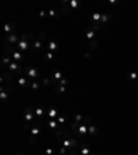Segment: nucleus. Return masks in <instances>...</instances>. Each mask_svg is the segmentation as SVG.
I'll return each mask as SVG.
<instances>
[{
    "label": "nucleus",
    "instance_id": "obj_1",
    "mask_svg": "<svg viewBox=\"0 0 138 155\" xmlns=\"http://www.w3.org/2000/svg\"><path fill=\"white\" fill-rule=\"evenodd\" d=\"M24 119H25V123H24V127L25 129L29 127V123H33L34 120H36L34 109L32 107H25V109H24Z\"/></svg>",
    "mask_w": 138,
    "mask_h": 155
},
{
    "label": "nucleus",
    "instance_id": "obj_2",
    "mask_svg": "<svg viewBox=\"0 0 138 155\" xmlns=\"http://www.w3.org/2000/svg\"><path fill=\"white\" fill-rule=\"evenodd\" d=\"M24 72H25V75H26L30 80H36L37 78L40 76V69H37L36 67H26V68L24 69Z\"/></svg>",
    "mask_w": 138,
    "mask_h": 155
},
{
    "label": "nucleus",
    "instance_id": "obj_3",
    "mask_svg": "<svg viewBox=\"0 0 138 155\" xmlns=\"http://www.w3.org/2000/svg\"><path fill=\"white\" fill-rule=\"evenodd\" d=\"M3 40L7 42L8 44H14V46H17L18 42L21 40V35H18L17 32H14V33H10V35H3Z\"/></svg>",
    "mask_w": 138,
    "mask_h": 155
},
{
    "label": "nucleus",
    "instance_id": "obj_4",
    "mask_svg": "<svg viewBox=\"0 0 138 155\" xmlns=\"http://www.w3.org/2000/svg\"><path fill=\"white\" fill-rule=\"evenodd\" d=\"M29 132H30L32 136H36V137H37V136L41 133V123L39 120H34L33 123L30 125V127H29Z\"/></svg>",
    "mask_w": 138,
    "mask_h": 155
},
{
    "label": "nucleus",
    "instance_id": "obj_5",
    "mask_svg": "<svg viewBox=\"0 0 138 155\" xmlns=\"http://www.w3.org/2000/svg\"><path fill=\"white\" fill-rule=\"evenodd\" d=\"M8 51L11 53L10 56H11V58H13V61H15V63H22L24 61V54L21 53V51H18V50H11L10 47H8Z\"/></svg>",
    "mask_w": 138,
    "mask_h": 155
},
{
    "label": "nucleus",
    "instance_id": "obj_6",
    "mask_svg": "<svg viewBox=\"0 0 138 155\" xmlns=\"http://www.w3.org/2000/svg\"><path fill=\"white\" fill-rule=\"evenodd\" d=\"M8 71H10L11 73H14V75H20L24 69H22V67H21L20 63H15V61H13V63L8 65Z\"/></svg>",
    "mask_w": 138,
    "mask_h": 155
},
{
    "label": "nucleus",
    "instance_id": "obj_7",
    "mask_svg": "<svg viewBox=\"0 0 138 155\" xmlns=\"http://www.w3.org/2000/svg\"><path fill=\"white\" fill-rule=\"evenodd\" d=\"M43 46H44V43L41 42V40H39V39H34L33 42H32V51L33 53H39V51H41L43 53Z\"/></svg>",
    "mask_w": 138,
    "mask_h": 155
},
{
    "label": "nucleus",
    "instance_id": "obj_8",
    "mask_svg": "<svg viewBox=\"0 0 138 155\" xmlns=\"http://www.w3.org/2000/svg\"><path fill=\"white\" fill-rule=\"evenodd\" d=\"M15 32V24L14 22H7L3 25V33L4 35H10V33H14Z\"/></svg>",
    "mask_w": 138,
    "mask_h": 155
},
{
    "label": "nucleus",
    "instance_id": "obj_9",
    "mask_svg": "<svg viewBox=\"0 0 138 155\" xmlns=\"http://www.w3.org/2000/svg\"><path fill=\"white\" fill-rule=\"evenodd\" d=\"M17 83H18L21 87H30L32 80H30L28 76H20L18 78V80H17Z\"/></svg>",
    "mask_w": 138,
    "mask_h": 155
},
{
    "label": "nucleus",
    "instance_id": "obj_10",
    "mask_svg": "<svg viewBox=\"0 0 138 155\" xmlns=\"http://www.w3.org/2000/svg\"><path fill=\"white\" fill-rule=\"evenodd\" d=\"M62 78H64V73H62V71L55 69V71H53V72H51V79H53V80L55 82V85H57V83H58V82L61 80ZM55 85H54V86H55Z\"/></svg>",
    "mask_w": 138,
    "mask_h": 155
},
{
    "label": "nucleus",
    "instance_id": "obj_11",
    "mask_svg": "<svg viewBox=\"0 0 138 155\" xmlns=\"http://www.w3.org/2000/svg\"><path fill=\"white\" fill-rule=\"evenodd\" d=\"M41 56L44 58V61H47V63H51L53 60L55 58V54L53 51H50V50H44L43 53H41Z\"/></svg>",
    "mask_w": 138,
    "mask_h": 155
},
{
    "label": "nucleus",
    "instance_id": "obj_12",
    "mask_svg": "<svg viewBox=\"0 0 138 155\" xmlns=\"http://www.w3.org/2000/svg\"><path fill=\"white\" fill-rule=\"evenodd\" d=\"M47 126L51 129V130H54V132H57L60 127H61V125L58 123V120L57 119H48L47 120Z\"/></svg>",
    "mask_w": 138,
    "mask_h": 155
},
{
    "label": "nucleus",
    "instance_id": "obj_13",
    "mask_svg": "<svg viewBox=\"0 0 138 155\" xmlns=\"http://www.w3.org/2000/svg\"><path fill=\"white\" fill-rule=\"evenodd\" d=\"M60 4H61V7H62V10L60 11L61 14L66 15V14H69V13L72 11V8H70V6H69V1H65V0H64V1H61Z\"/></svg>",
    "mask_w": 138,
    "mask_h": 155
},
{
    "label": "nucleus",
    "instance_id": "obj_14",
    "mask_svg": "<svg viewBox=\"0 0 138 155\" xmlns=\"http://www.w3.org/2000/svg\"><path fill=\"white\" fill-rule=\"evenodd\" d=\"M44 108L43 107H37V108H34V116H36V120H41L43 119V116H44Z\"/></svg>",
    "mask_w": 138,
    "mask_h": 155
},
{
    "label": "nucleus",
    "instance_id": "obj_15",
    "mask_svg": "<svg viewBox=\"0 0 138 155\" xmlns=\"http://www.w3.org/2000/svg\"><path fill=\"white\" fill-rule=\"evenodd\" d=\"M11 63H13L11 56H10V54H7V53H4V54L1 56V65H3V67H8Z\"/></svg>",
    "mask_w": 138,
    "mask_h": 155
},
{
    "label": "nucleus",
    "instance_id": "obj_16",
    "mask_svg": "<svg viewBox=\"0 0 138 155\" xmlns=\"http://www.w3.org/2000/svg\"><path fill=\"white\" fill-rule=\"evenodd\" d=\"M79 151H80V155H90V152L93 151L90 145H86V144H80L79 145Z\"/></svg>",
    "mask_w": 138,
    "mask_h": 155
},
{
    "label": "nucleus",
    "instance_id": "obj_17",
    "mask_svg": "<svg viewBox=\"0 0 138 155\" xmlns=\"http://www.w3.org/2000/svg\"><path fill=\"white\" fill-rule=\"evenodd\" d=\"M58 49H60V44L55 42V40H50V42L47 43V50H50V51L55 53V51H57Z\"/></svg>",
    "mask_w": 138,
    "mask_h": 155
},
{
    "label": "nucleus",
    "instance_id": "obj_18",
    "mask_svg": "<svg viewBox=\"0 0 138 155\" xmlns=\"http://www.w3.org/2000/svg\"><path fill=\"white\" fill-rule=\"evenodd\" d=\"M0 100H1V103H6L7 100H8V90H7L6 87L0 89Z\"/></svg>",
    "mask_w": 138,
    "mask_h": 155
},
{
    "label": "nucleus",
    "instance_id": "obj_19",
    "mask_svg": "<svg viewBox=\"0 0 138 155\" xmlns=\"http://www.w3.org/2000/svg\"><path fill=\"white\" fill-rule=\"evenodd\" d=\"M58 115H60V112H58L55 108H50V109L47 111L48 119H57V118H58Z\"/></svg>",
    "mask_w": 138,
    "mask_h": 155
},
{
    "label": "nucleus",
    "instance_id": "obj_20",
    "mask_svg": "<svg viewBox=\"0 0 138 155\" xmlns=\"http://www.w3.org/2000/svg\"><path fill=\"white\" fill-rule=\"evenodd\" d=\"M101 17H102L101 13H94V14H91L90 20H91L93 24H99V22H101Z\"/></svg>",
    "mask_w": 138,
    "mask_h": 155
},
{
    "label": "nucleus",
    "instance_id": "obj_21",
    "mask_svg": "<svg viewBox=\"0 0 138 155\" xmlns=\"http://www.w3.org/2000/svg\"><path fill=\"white\" fill-rule=\"evenodd\" d=\"M98 132H99V130H98V127H97L95 125H93V123H90L89 125V134L90 136H97Z\"/></svg>",
    "mask_w": 138,
    "mask_h": 155
},
{
    "label": "nucleus",
    "instance_id": "obj_22",
    "mask_svg": "<svg viewBox=\"0 0 138 155\" xmlns=\"http://www.w3.org/2000/svg\"><path fill=\"white\" fill-rule=\"evenodd\" d=\"M69 6H70L72 10H77L79 7H82V3H80L79 0H70V1H69Z\"/></svg>",
    "mask_w": 138,
    "mask_h": 155
},
{
    "label": "nucleus",
    "instance_id": "obj_23",
    "mask_svg": "<svg viewBox=\"0 0 138 155\" xmlns=\"http://www.w3.org/2000/svg\"><path fill=\"white\" fill-rule=\"evenodd\" d=\"M95 36H97V32H94L93 29H89L87 32H86V39L87 40H93V39H95Z\"/></svg>",
    "mask_w": 138,
    "mask_h": 155
},
{
    "label": "nucleus",
    "instance_id": "obj_24",
    "mask_svg": "<svg viewBox=\"0 0 138 155\" xmlns=\"http://www.w3.org/2000/svg\"><path fill=\"white\" fill-rule=\"evenodd\" d=\"M84 119H86V116L82 115V114H79V112L73 115V122H76V123H82Z\"/></svg>",
    "mask_w": 138,
    "mask_h": 155
},
{
    "label": "nucleus",
    "instance_id": "obj_25",
    "mask_svg": "<svg viewBox=\"0 0 138 155\" xmlns=\"http://www.w3.org/2000/svg\"><path fill=\"white\" fill-rule=\"evenodd\" d=\"M13 78H14V73H11V72H8V73H7V72H4V73H3V78H1V80H3V82H7V80H8V82H11V80H13Z\"/></svg>",
    "mask_w": 138,
    "mask_h": 155
},
{
    "label": "nucleus",
    "instance_id": "obj_26",
    "mask_svg": "<svg viewBox=\"0 0 138 155\" xmlns=\"http://www.w3.org/2000/svg\"><path fill=\"white\" fill-rule=\"evenodd\" d=\"M54 90L57 94H64V93L66 92V87L65 86H58V85H55L54 86Z\"/></svg>",
    "mask_w": 138,
    "mask_h": 155
},
{
    "label": "nucleus",
    "instance_id": "obj_27",
    "mask_svg": "<svg viewBox=\"0 0 138 155\" xmlns=\"http://www.w3.org/2000/svg\"><path fill=\"white\" fill-rule=\"evenodd\" d=\"M57 120H58V123H60V125H65V123H66V120H68V118H66L65 115L60 114V115H58V118H57Z\"/></svg>",
    "mask_w": 138,
    "mask_h": 155
},
{
    "label": "nucleus",
    "instance_id": "obj_28",
    "mask_svg": "<svg viewBox=\"0 0 138 155\" xmlns=\"http://www.w3.org/2000/svg\"><path fill=\"white\" fill-rule=\"evenodd\" d=\"M40 86H41L40 82H37V80H32V83H30V89H32V90H39V89H40Z\"/></svg>",
    "mask_w": 138,
    "mask_h": 155
},
{
    "label": "nucleus",
    "instance_id": "obj_29",
    "mask_svg": "<svg viewBox=\"0 0 138 155\" xmlns=\"http://www.w3.org/2000/svg\"><path fill=\"white\" fill-rule=\"evenodd\" d=\"M89 47L91 50H97V49H98V42H97V39L90 40V42H89Z\"/></svg>",
    "mask_w": 138,
    "mask_h": 155
},
{
    "label": "nucleus",
    "instance_id": "obj_30",
    "mask_svg": "<svg viewBox=\"0 0 138 155\" xmlns=\"http://www.w3.org/2000/svg\"><path fill=\"white\" fill-rule=\"evenodd\" d=\"M110 17H112L110 14H108V13H103L102 17H101V24H106V22L110 20Z\"/></svg>",
    "mask_w": 138,
    "mask_h": 155
},
{
    "label": "nucleus",
    "instance_id": "obj_31",
    "mask_svg": "<svg viewBox=\"0 0 138 155\" xmlns=\"http://www.w3.org/2000/svg\"><path fill=\"white\" fill-rule=\"evenodd\" d=\"M41 83H43V85H44V86H50V85H53V83H54V85H55V82H54V80H53V79H51V76H50V78H44Z\"/></svg>",
    "mask_w": 138,
    "mask_h": 155
},
{
    "label": "nucleus",
    "instance_id": "obj_32",
    "mask_svg": "<svg viewBox=\"0 0 138 155\" xmlns=\"http://www.w3.org/2000/svg\"><path fill=\"white\" fill-rule=\"evenodd\" d=\"M127 79L129 80H135V79H138V72H129L127 73Z\"/></svg>",
    "mask_w": 138,
    "mask_h": 155
},
{
    "label": "nucleus",
    "instance_id": "obj_33",
    "mask_svg": "<svg viewBox=\"0 0 138 155\" xmlns=\"http://www.w3.org/2000/svg\"><path fill=\"white\" fill-rule=\"evenodd\" d=\"M48 17H50V18H57V17H58V11L54 10V8H50V10H48Z\"/></svg>",
    "mask_w": 138,
    "mask_h": 155
},
{
    "label": "nucleus",
    "instance_id": "obj_34",
    "mask_svg": "<svg viewBox=\"0 0 138 155\" xmlns=\"http://www.w3.org/2000/svg\"><path fill=\"white\" fill-rule=\"evenodd\" d=\"M54 148L53 147H48V148H46L44 150V152H43V155H54Z\"/></svg>",
    "mask_w": 138,
    "mask_h": 155
},
{
    "label": "nucleus",
    "instance_id": "obj_35",
    "mask_svg": "<svg viewBox=\"0 0 138 155\" xmlns=\"http://www.w3.org/2000/svg\"><path fill=\"white\" fill-rule=\"evenodd\" d=\"M57 85H58V86H65V87H66V85H68V78H62V79L58 82V83H57Z\"/></svg>",
    "mask_w": 138,
    "mask_h": 155
},
{
    "label": "nucleus",
    "instance_id": "obj_36",
    "mask_svg": "<svg viewBox=\"0 0 138 155\" xmlns=\"http://www.w3.org/2000/svg\"><path fill=\"white\" fill-rule=\"evenodd\" d=\"M36 39H39V40H41V42H44V40H46V33H44V32H40V33H37Z\"/></svg>",
    "mask_w": 138,
    "mask_h": 155
},
{
    "label": "nucleus",
    "instance_id": "obj_37",
    "mask_svg": "<svg viewBox=\"0 0 138 155\" xmlns=\"http://www.w3.org/2000/svg\"><path fill=\"white\" fill-rule=\"evenodd\" d=\"M66 154H68V148H65L64 145H61V147H60V154L58 155H66Z\"/></svg>",
    "mask_w": 138,
    "mask_h": 155
},
{
    "label": "nucleus",
    "instance_id": "obj_38",
    "mask_svg": "<svg viewBox=\"0 0 138 155\" xmlns=\"http://www.w3.org/2000/svg\"><path fill=\"white\" fill-rule=\"evenodd\" d=\"M47 15H48V11H43V10H41L40 13H39V17H40V18H46Z\"/></svg>",
    "mask_w": 138,
    "mask_h": 155
},
{
    "label": "nucleus",
    "instance_id": "obj_39",
    "mask_svg": "<svg viewBox=\"0 0 138 155\" xmlns=\"http://www.w3.org/2000/svg\"><path fill=\"white\" fill-rule=\"evenodd\" d=\"M29 141H30V144H34V143H36V136H32V134H30V136H29Z\"/></svg>",
    "mask_w": 138,
    "mask_h": 155
},
{
    "label": "nucleus",
    "instance_id": "obj_40",
    "mask_svg": "<svg viewBox=\"0 0 138 155\" xmlns=\"http://www.w3.org/2000/svg\"><path fill=\"white\" fill-rule=\"evenodd\" d=\"M83 57H84V58H87V60H89L90 57H91V54H90V53H84V54H83Z\"/></svg>",
    "mask_w": 138,
    "mask_h": 155
},
{
    "label": "nucleus",
    "instance_id": "obj_41",
    "mask_svg": "<svg viewBox=\"0 0 138 155\" xmlns=\"http://www.w3.org/2000/svg\"><path fill=\"white\" fill-rule=\"evenodd\" d=\"M90 155H99V154H98L97 151H91V152H90Z\"/></svg>",
    "mask_w": 138,
    "mask_h": 155
},
{
    "label": "nucleus",
    "instance_id": "obj_42",
    "mask_svg": "<svg viewBox=\"0 0 138 155\" xmlns=\"http://www.w3.org/2000/svg\"><path fill=\"white\" fill-rule=\"evenodd\" d=\"M14 155H24V154H21V152H17V154H14Z\"/></svg>",
    "mask_w": 138,
    "mask_h": 155
}]
</instances>
